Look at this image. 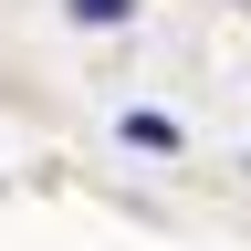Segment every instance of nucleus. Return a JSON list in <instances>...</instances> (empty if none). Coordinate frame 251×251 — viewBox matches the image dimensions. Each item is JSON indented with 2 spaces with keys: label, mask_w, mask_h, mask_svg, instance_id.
<instances>
[{
  "label": "nucleus",
  "mask_w": 251,
  "mask_h": 251,
  "mask_svg": "<svg viewBox=\"0 0 251 251\" xmlns=\"http://www.w3.org/2000/svg\"><path fill=\"white\" fill-rule=\"evenodd\" d=\"M74 11H84V21H126L136 0H74Z\"/></svg>",
  "instance_id": "obj_1"
}]
</instances>
